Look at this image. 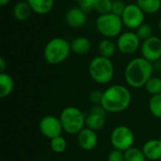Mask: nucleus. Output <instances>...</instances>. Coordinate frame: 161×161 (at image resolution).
Masks as SVG:
<instances>
[{
  "label": "nucleus",
  "instance_id": "1",
  "mask_svg": "<svg viewBox=\"0 0 161 161\" xmlns=\"http://www.w3.org/2000/svg\"><path fill=\"white\" fill-rule=\"evenodd\" d=\"M154 69V63L142 57L134 58L125 66V80L129 87L141 89L153 76Z\"/></svg>",
  "mask_w": 161,
  "mask_h": 161
},
{
  "label": "nucleus",
  "instance_id": "2",
  "mask_svg": "<svg viewBox=\"0 0 161 161\" xmlns=\"http://www.w3.org/2000/svg\"><path fill=\"white\" fill-rule=\"evenodd\" d=\"M132 102L129 89L124 85L114 84L103 92L101 106L108 113H119L127 109Z\"/></svg>",
  "mask_w": 161,
  "mask_h": 161
},
{
  "label": "nucleus",
  "instance_id": "3",
  "mask_svg": "<svg viewBox=\"0 0 161 161\" xmlns=\"http://www.w3.org/2000/svg\"><path fill=\"white\" fill-rule=\"evenodd\" d=\"M71 42L66 39L56 37L51 39L44 46L43 58L51 65H58L65 61L70 56Z\"/></svg>",
  "mask_w": 161,
  "mask_h": 161
},
{
  "label": "nucleus",
  "instance_id": "4",
  "mask_svg": "<svg viewBox=\"0 0 161 161\" xmlns=\"http://www.w3.org/2000/svg\"><path fill=\"white\" fill-rule=\"evenodd\" d=\"M115 74L114 64L111 58L97 56L89 64V75L91 78L100 85L109 83Z\"/></svg>",
  "mask_w": 161,
  "mask_h": 161
},
{
  "label": "nucleus",
  "instance_id": "5",
  "mask_svg": "<svg viewBox=\"0 0 161 161\" xmlns=\"http://www.w3.org/2000/svg\"><path fill=\"white\" fill-rule=\"evenodd\" d=\"M63 131L69 135H77L84 127H86V115L76 107L64 108L59 115Z\"/></svg>",
  "mask_w": 161,
  "mask_h": 161
},
{
  "label": "nucleus",
  "instance_id": "6",
  "mask_svg": "<svg viewBox=\"0 0 161 161\" xmlns=\"http://www.w3.org/2000/svg\"><path fill=\"white\" fill-rule=\"evenodd\" d=\"M97 31L104 37L108 39L118 38L123 33L124 23L121 16L112 12L99 15L95 21Z\"/></svg>",
  "mask_w": 161,
  "mask_h": 161
},
{
  "label": "nucleus",
  "instance_id": "7",
  "mask_svg": "<svg viewBox=\"0 0 161 161\" xmlns=\"http://www.w3.org/2000/svg\"><path fill=\"white\" fill-rule=\"evenodd\" d=\"M109 139L114 149L125 152L133 147L135 142V134L130 127L126 125H119L112 130Z\"/></svg>",
  "mask_w": 161,
  "mask_h": 161
},
{
  "label": "nucleus",
  "instance_id": "8",
  "mask_svg": "<svg viewBox=\"0 0 161 161\" xmlns=\"http://www.w3.org/2000/svg\"><path fill=\"white\" fill-rule=\"evenodd\" d=\"M117 49L124 55H132L141 48L142 41L135 31L123 32L116 41Z\"/></svg>",
  "mask_w": 161,
  "mask_h": 161
},
{
  "label": "nucleus",
  "instance_id": "9",
  "mask_svg": "<svg viewBox=\"0 0 161 161\" xmlns=\"http://www.w3.org/2000/svg\"><path fill=\"white\" fill-rule=\"evenodd\" d=\"M121 18L125 27L129 29H137L144 23L145 13L136 3H130L126 5Z\"/></svg>",
  "mask_w": 161,
  "mask_h": 161
},
{
  "label": "nucleus",
  "instance_id": "10",
  "mask_svg": "<svg viewBox=\"0 0 161 161\" xmlns=\"http://www.w3.org/2000/svg\"><path fill=\"white\" fill-rule=\"evenodd\" d=\"M142 57L152 63H156L161 59V39L157 36L142 42L141 45Z\"/></svg>",
  "mask_w": 161,
  "mask_h": 161
},
{
  "label": "nucleus",
  "instance_id": "11",
  "mask_svg": "<svg viewBox=\"0 0 161 161\" xmlns=\"http://www.w3.org/2000/svg\"><path fill=\"white\" fill-rule=\"evenodd\" d=\"M39 129L42 135L49 140L61 136L63 127L59 118L53 115H46L40 121Z\"/></svg>",
  "mask_w": 161,
  "mask_h": 161
},
{
  "label": "nucleus",
  "instance_id": "12",
  "mask_svg": "<svg viewBox=\"0 0 161 161\" xmlns=\"http://www.w3.org/2000/svg\"><path fill=\"white\" fill-rule=\"evenodd\" d=\"M108 112L101 105H94L86 114V127L94 131L103 129L107 123Z\"/></svg>",
  "mask_w": 161,
  "mask_h": 161
},
{
  "label": "nucleus",
  "instance_id": "13",
  "mask_svg": "<svg viewBox=\"0 0 161 161\" xmlns=\"http://www.w3.org/2000/svg\"><path fill=\"white\" fill-rule=\"evenodd\" d=\"M66 25L74 29L84 26L87 23L88 17L86 11L79 7H73L69 8L64 15Z\"/></svg>",
  "mask_w": 161,
  "mask_h": 161
},
{
  "label": "nucleus",
  "instance_id": "14",
  "mask_svg": "<svg viewBox=\"0 0 161 161\" xmlns=\"http://www.w3.org/2000/svg\"><path fill=\"white\" fill-rule=\"evenodd\" d=\"M76 136L79 147L85 151H92L98 144V135L91 128L84 127Z\"/></svg>",
  "mask_w": 161,
  "mask_h": 161
},
{
  "label": "nucleus",
  "instance_id": "15",
  "mask_svg": "<svg viewBox=\"0 0 161 161\" xmlns=\"http://www.w3.org/2000/svg\"><path fill=\"white\" fill-rule=\"evenodd\" d=\"M147 159L157 161L161 159V139H153L147 141L142 149Z\"/></svg>",
  "mask_w": 161,
  "mask_h": 161
},
{
  "label": "nucleus",
  "instance_id": "16",
  "mask_svg": "<svg viewBox=\"0 0 161 161\" xmlns=\"http://www.w3.org/2000/svg\"><path fill=\"white\" fill-rule=\"evenodd\" d=\"M92 49L91 41L84 36H78L71 42V50L75 55H86Z\"/></svg>",
  "mask_w": 161,
  "mask_h": 161
},
{
  "label": "nucleus",
  "instance_id": "17",
  "mask_svg": "<svg viewBox=\"0 0 161 161\" xmlns=\"http://www.w3.org/2000/svg\"><path fill=\"white\" fill-rule=\"evenodd\" d=\"M32 12H33V10L26 0L19 1L12 8V15L18 21L27 20L31 16Z\"/></svg>",
  "mask_w": 161,
  "mask_h": 161
},
{
  "label": "nucleus",
  "instance_id": "18",
  "mask_svg": "<svg viewBox=\"0 0 161 161\" xmlns=\"http://www.w3.org/2000/svg\"><path fill=\"white\" fill-rule=\"evenodd\" d=\"M31 7L33 12L39 15H45L49 13L54 6L55 0H26Z\"/></svg>",
  "mask_w": 161,
  "mask_h": 161
},
{
  "label": "nucleus",
  "instance_id": "19",
  "mask_svg": "<svg viewBox=\"0 0 161 161\" xmlns=\"http://www.w3.org/2000/svg\"><path fill=\"white\" fill-rule=\"evenodd\" d=\"M117 50H118L117 49V44L113 41V39L104 38L98 43L99 56H102L104 58H111L115 55Z\"/></svg>",
  "mask_w": 161,
  "mask_h": 161
},
{
  "label": "nucleus",
  "instance_id": "20",
  "mask_svg": "<svg viewBox=\"0 0 161 161\" xmlns=\"http://www.w3.org/2000/svg\"><path fill=\"white\" fill-rule=\"evenodd\" d=\"M14 79L13 77L7 74V73H1L0 74V97L6 98L9 96L13 90H14Z\"/></svg>",
  "mask_w": 161,
  "mask_h": 161
},
{
  "label": "nucleus",
  "instance_id": "21",
  "mask_svg": "<svg viewBox=\"0 0 161 161\" xmlns=\"http://www.w3.org/2000/svg\"><path fill=\"white\" fill-rule=\"evenodd\" d=\"M136 4L145 14H155L161 8V0H136Z\"/></svg>",
  "mask_w": 161,
  "mask_h": 161
},
{
  "label": "nucleus",
  "instance_id": "22",
  "mask_svg": "<svg viewBox=\"0 0 161 161\" xmlns=\"http://www.w3.org/2000/svg\"><path fill=\"white\" fill-rule=\"evenodd\" d=\"M148 108L154 117L161 119V94L152 95L150 97Z\"/></svg>",
  "mask_w": 161,
  "mask_h": 161
},
{
  "label": "nucleus",
  "instance_id": "23",
  "mask_svg": "<svg viewBox=\"0 0 161 161\" xmlns=\"http://www.w3.org/2000/svg\"><path fill=\"white\" fill-rule=\"evenodd\" d=\"M145 91L152 95L161 94V78L158 76H152L144 86Z\"/></svg>",
  "mask_w": 161,
  "mask_h": 161
},
{
  "label": "nucleus",
  "instance_id": "24",
  "mask_svg": "<svg viewBox=\"0 0 161 161\" xmlns=\"http://www.w3.org/2000/svg\"><path fill=\"white\" fill-rule=\"evenodd\" d=\"M146 159L147 158L143 151L134 146L125 151V161H146Z\"/></svg>",
  "mask_w": 161,
  "mask_h": 161
},
{
  "label": "nucleus",
  "instance_id": "25",
  "mask_svg": "<svg viewBox=\"0 0 161 161\" xmlns=\"http://www.w3.org/2000/svg\"><path fill=\"white\" fill-rule=\"evenodd\" d=\"M67 146H68L67 141L62 136H58L50 140V148L52 149L53 152L57 154H61L65 152L67 149Z\"/></svg>",
  "mask_w": 161,
  "mask_h": 161
},
{
  "label": "nucleus",
  "instance_id": "26",
  "mask_svg": "<svg viewBox=\"0 0 161 161\" xmlns=\"http://www.w3.org/2000/svg\"><path fill=\"white\" fill-rule=\"evenodd\" d=\"M112 8V0H96L93 9L99 14H108L111 12Z\"/></svg>",
  "mask_w": 161,
  "mask_h": 161
},
{
  "label": "nucleus",
  "instance_id": "27",
  "mask_svg": "<svg viewBox=\"0 0 161 161\" xmlns=\"http://www.w3.org/2000/svg\"><path fill=\"white\" fill-rule=\"evenodd\" d=\"M135 32L137 33V35L141 39V41L143 42L153 36V27L150 24L143 23L136 29Z\"/></svg>",
  "mask_w": 161,
  "mask_h": 161
},
{
  "label": "nucleus",
  "instance_id": "28",
  "mask_svg": "<svg viewBox=\"0 0 161 161\" xmlns=\"http://www.w3.org/2000/svg\"><path fill=\"white\" fill-rule=\"evenodd\" d=\"M126 5L127 4H125L124 0H112L111 12L118 16H122L126 8Z\"/></svg>",
  "mask_w": 161,
  "mask_h": 161
},
{
  "label": "nucleus",
  "instance_id": "29",
  "mask_svg": "<svg viewBox=\"0 0 161 161\" xmlns=\"http://www.w3.org/2000/svg\"><path fill=\"white\" fill-rule=\"evenodd\" d=\"M103 98V92L99 90H93L89 93V100L93 105H100Z\"/></svg>",
  "mask_w": 161,
  "mask_h": 161
},
{
  "label": "nucleus",
  "instance_id": "30",
  "mask_svg": "<svg viewBox=\"0 0 161 161\" xmlns=\"http://www.w3.org/2000/svg\"><path fill=\"white\" fill-rule=\"evenodd\" d=\"M108 161H125V152L118 149H113L112 151L109 152L108 156Z\"/></svg>",
  "mask_w": 161,
  "mask_h": 161
},
{
  "label": "nucleus",
  "instance_id": "31",
  "mask_svg": "<svg viewBox=\"0 0 161 161\" xmlns=\"http://www.w3.org/2000/svg\"><path fill=\"white\" fill-rule=\"evenodd\" d=\"M76 2H77L78 7L87 12V11L93 9L96 0H76Z\"/></svg>",
  "mask_w": 161,
  "mask_h": 161
},
{
  "label": "nucleus",
  "instance_id": "32",
  "mask_svg": "<svg viewBox=\"0 0 161 161\" xmlns=\"http://www.w3.org/2000/svg\"><path fill=\"white\" fill-rule=\"evenodd\" d=\"M6 60L4 58H0V74L1 73H5L6 70Z\"/></svg>",
  "mask_w": 161,
  "mask_h": 161
},
{
  "label": "nucleus",
  "instance_id": "33",
  "mask_svg": "<svg viewBox=\"0 0 161 161\" xmlns=\"http://www.w3.org/2000/svg\"><path fill=\"white\" fill-rule=\"evenodd\" d=\"M9 2H10V0H0V6H1V7H5V6H7Z\"/></svg>",
  "mask_w": 161,
  "mask_h": 161
},
{
  "label": "nucleus",
  "instance_id": "34",
  "mask_svg": "<svg viewBox=\"0 0 161 161\" xmlns=\"http://www.w3.org/2000/svg\"><path fill=\"white\" fill-rule=\"evenodd\" d=\"M158 28H159V30H160L161 32V18L160 20H159V22H158Z\"/></svg>",
  "mask_w": 161,
  "mask_h": 161
},
{
  "label": "nucleus",
  "instance_id": "35",
  "mask_svg": "<svg viewBox=\"0 0 161 161\" xmlns=\"http://www.w3.org/2000/svg\"><path fill=\"white\" fill-rule=\"evenodd\" d=\"M2 161H6V160H2Z\"/></svg>",
  "mask_w": 161,
  "mask_h": 161
}]
</instances>
